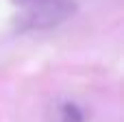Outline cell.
I'll return each instance as SVG.
<instances>
[{
    "label": "cell",
    "mask_w": 124,
    "mask_h": 122,
    "mask_svg": "<svg viewBox=\"0 0 124 122\" xmlns=\"http://www.w3.org/2000/svg\"><path fill=\"white\" fill-rule=\"evenodd\" d=\"M54 122H85V116L74 103H59L54 109Z\"/></svg>",
    "instance_id": "2"
},
{
    "label": "cell",
    "mask_w": 124,
    "mask_h": 122,
    "mask_svg": "<svg viewBox=\"0 0 124 122\" xmlns=\"http://www.w3.org/2000/svg\"><path fill=\"white\" fill-rule=\"evenodd\" d=\"M74 9L72 0H31L17 15V28L24 33L54 28L70 20Z\"/></svg>",
    "instance_id": "1"
},
{
    "label": "cell",
    "mask_w": 124,
    "mask_h": 122,
    "mask_svg": "<svg viewBox=\"0 0 124 122\" xmlns=\"http://www.w3.org/2000/svg\"><path fill=\"white\" fill-rule=\"evenodd\" d=\"M26 2H31V0H26Z\"/></svg>",
    "instance_id": "3"
}]
</instances>
